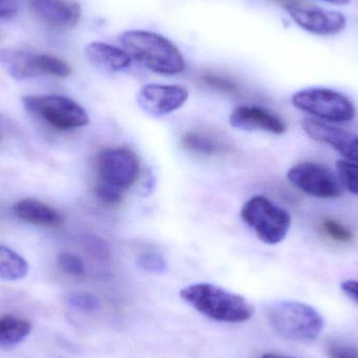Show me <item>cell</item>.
I'll return each instance as SVG.
<instances>
[{
	"label": "cell",
	"mask_w": 358,
	"mask_h": 358,
	"mask_svg": "<svg viewBox=\"0 0 358 358\" xmlns=\"http://www.w3.org/2000/svg\"><path fill=\"white\" fill-rule=\"evenodd\" d=\"M180 298L204 317L221 323H243L255 313L245 298L214 284H192L181 289Z\"/></svg>",
	"instance_id": "cell-1"
},
{
	"label": "cell",
	"mask_w": 358,
	"mask_h": 358,
	"mask_svg": "<svg viewBox=\"0 0 358 358\" xmlns=\"http://www.w3.org/2000/svg\"><path fill=\"white\" fill-rule=\"evenodd\" d=\"M119 42L131 59L155 73L171 76L185 69V60L178 46L159 34L131 29L123 31Z\"/></svg>",
	"instance_id": "cell-2"
},
{
	"label": "cell",
	"mask_w": 358,
	"mask_h": 358,
	"mask_svg": "<svg viewBox=\"0 0 358 358\" xmlns=\"http://www.w3.org/2000/svg\"><path fill=\"white\" fill-rule=\"evenodd\" d=\"M267 319L279 336L294 342H313L324 328L323 317L319 311L294 301H279L269 305Z\"/></svg>",
	"instance_id": "cell-3"
},
{
	"label": "cell",
	"mask_w": 358,
	"mask_h": 358,
	"mask_svg": "<svg viewBox=\"0 0 358 358\" xmlns=\"http://www.w3.org/2000/svg\"><path fill=\"white\" fill-rule=\"evenodd\" d=\"M241 217L259 239L269 245L283 241L292 225L289 213L263 196H255L246 201Z\"/></svg>",
	"instance_id": "cell-4"
},
{
	"label": "cell",
	"mask_w": 358,
	"mask_h": 358,
	"mask_svg": "<svg viewBox=\"0 0 358 358\" xmlns=\"http://www.w3.org/2000/svg\"><path fill=\"white\" fill-rule=\"evenodd\" d=\"M292 103L299 110L332 123H348L357 115L352 101L330 88L313 87L292 96Z\"/></svg>",
	"instance_id": "cell-5"
},
{
	"label": "cell",
	"mask_w": 358,
	"mask_h": 358,
	"mask_svg": "<svg viewBox=\"0 0 358 358\" xmlns=\"http://www.w3.org/2000/svg\"><path fill=\"white\" fill-rule=\"evenodd\" d=\"M22 103L29 113L59 130L77 129L90 123L85 109L66 96H27Z\"/></svg>",
	"instance_id": "cell-6"
},
{
	"label": "cell",
	"mask_w": 358,
	"mask_h": 358,
	"mask_svg": "<svg viewBox=\"0 0 358 358\" xmlns=\"http://www.w3.org/2000/svg\"><path fill=\"white\" fill-rule=\"evenodd\" d=\"M287 178L292 185L313 197L334 199L342 196L340 179L324 166L305 162L290 168Z\"/></svg>",
	"instance_id": "cell-7"
},
{
	"label": "cell",
	"mask_w": 358,
	"mask_h": 358,
	"mask_svg": "<svg viewBox=\"0 0 358 358\" xmlns=\"http://www.w3.org/2000/svg\"><path fill=\"white\" fill-rule=\"evenodd\" d=\"M96 168L104 182L120 191L131 187L140 173L138 157L129 149H106L99 153Z\"/></svg>",
	"instance_id": "cell-8"
},
{
	"label": "cell",
	"mask_w": 358,
	"mask_h": 358,
	"mask_svg": "<svg viewBox=\"0 0 358 358\" xmlns=\"http://www.w3.org/2000/svg\"><path fill=\"white\" fill-rule=\"evenodd\" d=\"M286 10L299 27L315 35H338L347 27L346 17L338 10L307 8L296 2L286 4Z\"/></svg>",
	"instance_id": "cell-9"
},
{
	"label": "cell",
	"mask_w": 358,
	"mask_h": 358,
	"mask_svg": "<svg viewBox=\"0 0 358 358\" xmlns=\"http://www.w3.org/2000/svg\"><path fill=\"white\" fill-rule=\"evenodd\" d=\"M189 98L187 88L180 85L147 84L138 92V106L152 117H163L180 108Z\"/></svg>",
	"instance_id": "cell-10"
},
{
	"label": "cell",
	"mask_w": 358,
	"mask_h": 358,
	"mask_svg": "<svg viewBox=\"0 0 358 358\" xmlns=\"http://www.w3.org/2000/svg\"><path fill=\"white\" fill-rule=\"evenodd\" d=\"M229 123L233 127L246 131L261 130L277 136L286 131V124L281 117L257 106H240L234 109L229 117Z\"/></svg>",
	"instance_id": "cell-11"
},
{
	"label": "cell",
	"mask_w": 358,
	"mask_h": 358,
	"mask_svg": "<svg viewBox=\"0 0 358 358\" xmlns=\"http://www.w3.org/2000/svg\"><path fill=\"white\" fill-rule=\"evenodd\" d=\"M29 4L43 22L60 29L76 27L81 17L79 4L71 0H29Z\"/></svg>",
	"instance_id": "cell-12"
},
{
	"label": "cell",
	"mask_w": 358,
	"mask_h": 358,
	"mask_svg": "<svg viewBox=\"0 0 358 358\" xmlns=\"http://www.w3.org/2000/svg\"><path fill=\"white\" fill-rule=\"evenodd\" d=\"M88 62L101 73L113 75L129 69L131 57L123 48L104 43L92 42L85 48Z\"/></svg>",
	"instance_id": "cell-13"
},
{
	"label": "cell",
	"mask_w": 358,
	"mask_h": 358,
	"mask_svg": "<svg viewBox=\"0 0 358 358\" xmlns=\"http://www.w3.org/2000/svg\"><path fill=\"white\" fill-rule=\"evenodd\" d=\"M303 129L309 138L321 144L328 145L344 155L355 136L341 128L334 127L325 122L306 119L303 121Z\"/></svg>",
	"instance_id": "cell-14"
},
{
	"label": "cell",
	"mask_w": 358,
	"mask_h": 358,
	"mask_svg": "<svg viewBox=\"0 0 358 358\" xmlns=\"http://www.w3.org/2000/svg\"><path fill=\"white\" fill-rule=\"evenodd\" d=\"M14 214L25 222L42 227H58L63 222L56 210L35 198H25L15 203Z\"/></svg>",
	"instance_id": "cell-15"
},
{
	"label": "cell",
	"mask_w": 358,
	"mask_h": 358,
	"mask_svg": "<svg viewBox=\"0 0 358 358\" xmlns=\"http://www.w3.org/2000/svg\"><path fill=\"white\" fill-rule=\"evenodd\" d=\"M0 65L16 80H29L40 76L36 54L20 50H0Z\"/></svg>",
	"instance_id": "cell-16"
},
{
	"label": "cell",
	"mask_w": 358,
	"mask_h": 358,
	"mask_svg": "<svg viewBox=\"0 0 358 358\" xmlns=\"http://www.w3.org/2000/svg\"><path fill=\"white\" fill-rule=\"evenodd\" d=\"M29 271V262L21 255L0 244V280L18 281Z\"/></svg>",
	"instance_id": "cell-17"
},
{
	"label": "cell",
	"mask_w": 358,
	"mask_h": 358,
	"mask_svg": "<svg viewBox=\"0 0 358 358\" xmlns=\"http://www.w3.org/2000/svg\"><path fill=\"white\" fill-rule=\"evenodd\" d=\"M31 331V324L25 320L12 315L0 317V348H10L20 344Z\"/></svg>",
	"instance_id": "cell-18"
},
{
	"label": "cell",
	"mask_w": 358,
	"mask_h": 358,
	"mask_svg": "<svg viewBox=\"0 0 358 358\" xmlns=\"http://www.w3.org/2000/svg\"><path fill=\"white\" fill-rule=\"evenodd\" d=\"M185 150L197 155H213L220 151V144L210 136L198 132H187L181 138Z\"/></svg>",
	"instance_id": "cell-19"
},
{
	"label": "cell",
	"mask_w": 358,
	"mask_h": 358,
	"mask_svg": "<svg viewBox=\"0 0 358 358\" xmlns=\"http://www.w3.org/2000/svg\"><path fill=\"white\" fill-rule=\"evenodd\" d=\"M36 64L40 76L50 75L58 78H67L71 75V67L65 61L50 55L36 54Z\"/></svg>",
	"instance_id": "cell-20"
},
{
	"label": "cell",
	"mask_w": 358,
	"mask_h": 358,
	"mask_svg": "<svg viewBox=\"0 0 358 358\" xmlns=\"http://www.w3.org/2000/svg\"><path fill=\"white\" fill-rule=\"evenodd\" d=\"M338 178L345 189L358 197V163L350 159H340L336 163Z\"/></svg>",
	"instance_id": "cell-21"
},
{
	"label": "cell",
	"mask_w": 358,
	"mask_h": 358,
	"mask_svg": "<svg viewBox=\"0 0 358 358\" xmlns=\"http://www.w3.org/2000/svg\"><path fill=\"white\" fill-rule=\"evenodd\" d=\"M67 303L71 308L81 313H94L100 308V301L90 294L86 292H76L69 294Z\"/></svg>",
	"instance_id": "cell-22"
},
{
	"label": "cell",
	"mask_w": 358,
	"mask_h": 358,
	"mask_svg": "<svg viewBox=\"0 0 358 358\" xmlns=\"http://www.w3.org/2000/svg\"><path fill=\"white\" fill-rule=\"evenodd\" d=\"M58 265L61 271H64L67 275H73V277H82L85 275L83 261L76 255L62 252L59 255Z\"/></svg>",
	"instance_id": "cell-23"
},
{
	"label": "cell",
	"mask_w": 358,
	"mask_h": 358,
	"mask_svg": "<svg viewBox=\"0 0 358 358\" xmlns=\"http://www.w3.org/2000/svg\"><path fill=\"white\" fill-rule=\"evenodd\" d=\"M138 266L142 271L151 273H163L167 271V263L163 257L152 252L140 256L138 259Z\"/></svg>",
	"instance_id": "cell-24"
},
{
	"label": "cell",
	"mask_w": 358,
	"mask_h": 358,
	"mask_svg": "<svg viewBox=\"0 0 358 358\" xmlns=\"http://www.w3.org/2000/svg\"><path fill=\"white\" fill-rule=\"evenodd\" d=\"M324 231L329 237L338 242H350L353 239V234L348 227L334 219H326L323 222Z\"/></svg>",
	"instance_id": "cell-25"
},
{
	"label": "cell",
	"mask_w": 358,
	"mask_h": 358,
	"mask_svg": "<svg viewBox=\"0 0 358 358\" xmlns=\"http://www.w3.org/2000/svg\"><path fill=\"white\" fill-rule=\"evenodd\" d=\"M94 192H96V197H98L101 202L109 204V206L119 203L122 200V191L115 189L113 185H108V183L104 182V181L96 185Z\"/></svg>",
	"instance_id": "cell-26"
},
{
	"label": "cell",
	"mask_w": 358,
	"mask_h": 358,
	"mask_svg": "<svg viewBox=\"0 0 358 358\" xmlns=\"http://www.w3.org/2000/svg\"><path fill=\"white\" fill-rule=\"evenodd\" d=\"M203 81L206 85L210 86L215 90L231 92V94L237 92V85H236L235 82L227 79V78L217 75H206L203 77Z\"/></svg>",
	"instance_id": "cell-27"
},
{
	"label": "cell",
	"mask_w": 358,
	"mask_h": 358,
	"mask_svg": "<svg viewBox=\"0 0 358 358\" xmlns=\"http://www.w3.org/2000/svg\"><path fill=\"white\" fill-rule=\"evenodd\" d=\"M327 355L329 358H357L351 349L338 345H331L328 348Z\"/></svg>",
	"instance_id": "cell-28"
},
{
	"label": "cell",
	"mask_w": 358,
	"mask_h": 358,
	"mask_svg": "<svg viewBox=\"0 0 358 358\" xmlns=\"http://www.w3.org/2000/svg\"><path fill=\"white\" fill-rule=\"evenodd\" d=\"M18 10L16 0H0V17H13Z\"/></svg>",
	"instance_id": "cell-29"
},
{
	"label": "cell",
	"mask_w": 358,
	"mask_h": 358,
	"mask_svg": "<svg viewBox=\"0 0 358 358\" xmlns=\"http://www.w3.org/2000/svg\"><path fill=\"white\" fill-rule=\"evenodd\" d=\"M342 289L349 298L358 303V281L355 280H348L342 283Z\"/></svg>",
	"instance_id": "cell-30"
},
{
	"label": "cell",
	"mask_w": 358,
	"mask_h": 358,
	"mask_svg": "<svg viewBox=\"0 0 358 358\" xmlns=\"http://www.w3.org/2000/svg\"><path fill=\"white\" fill-rule=\"evenodd\" d=\"M344 157L350 161L357 162L358 163V138H355V140L351 143L350 146L347 149L345 152Z\"/></svg>",
	"instance_id": "cell-31"
},
{
	"label": "cell",
	"mask_w": 358,
	"mask_h": 358,
	"mask_svg": "<svg viewBox=\"0 0 358 358\" xmlns=\"http://www.w3.org/2000/svg\"><path fill=\"white\" fill-rule=\"evenodd\" d=\"M322 1L328 2V3L334 4V6H346L350 2V0H322Z\"/></svg>",
	"instance_id": "cell-32"
},
{
	"label": "cell",
	"mask_w": 358,
	"mask_h": 358,
	"mask_svg": "<svg viewBox=\"0 0 358 358\" xmlns=\"http://www.w3.org/2000/svg\"><path fill=\"white\" fill-rule=\"evenodd\" d=\"M261 358H292L288 357H283V355H271V353H267V355H263Z\"/></svg>",
	"instance_id": "cell-33"
},
{
	"label": "cell",
	"mask_w": 358,
	"mask_h": 358,
	"mask_svg": "<svg viewBox=\"0 0 358 358\" xmlns=\"http://www.w3.org/2000/svg\"><path fill=\"white\" fill-rule=\"evenodd\" d=\"M282 1H287V3H290V2H294V1H289V0H282Z\"/></svg>",
	"instance_id": "cell-34"
},
{
	"label": "cell",
	"mask_w": 358,
	"mask_h": 358,
	"mask_svg": "<svg viewBox=\"0 0 358 358\" xmlns=\"http://www.w3.org/2000/svg\"><path fill=\"white\" fill-rule=\"evenodd\" d=\"M0 138H1V136H0Z\"/></svg>",
	"instance_id": "cell-35"
}]
</instances>
